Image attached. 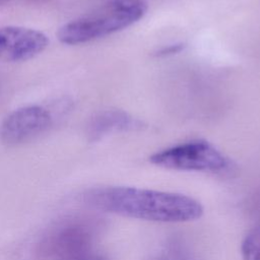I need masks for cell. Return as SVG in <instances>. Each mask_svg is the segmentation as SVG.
Segmentation results:
<instances>
[{
    "mask_svg": "<svg viewBox=\"0 0 260 260\" xmlns=\"http://www.w3.org/2000/svg\"><path fill=\"white\" fill-rule=\"evenodd\" d=\"M244 260H260V228L252 230L242 243Z\"/></svg>",
    "mask_w": 260,
    "mask_h": 260,
    "instance_id": "8",
    "label": "cell"
},
{
    "mask_svg": "<svg viewBox=\"0 0 260 260\" xmlns=\"http://www.w3.org/2000/svg\"><path fill=\"white\" fill-rule=\"evenodd\" d=\"M91 238L80 224H66L49 236L43 252L50 260H81L90 253Z\"/></svg>",
    "mask_w": 260,
    "mask_h": 260,
    "instance_id": "5",
    "label": "cell"
},
{
    "mask_svg": "<svg viewBox=\"0 0 260 260\" xmlns=\"http://www.w3.org/2000/svg\"><path fill=\"white\" fill-rule=\"evenodd\" d=\"M48 39L42 31L21 26L0 27V59L25 61L43 52Z\"/></svg>",
    "mask_w": 260,
    "mask_h": 260,
    "instance_id": "6",
    "label": "cell"
},
{
    "mask_svg": "<svg viewBox=\"0 0 260 260\" xmlns=\"http://www.w3.org/2000/svg\"><path fill=\"white\" fill-rule=\"evenodd\" d=\"M184 48L183 44H174V45H170L168 47H164L161 49H159L156 52V56H166V55H171L174 53H179L180 51H182Z\"/></svg>",
    "mask_w": 260,
    "mask_h": 260,
    "instance_id": "9",
    "label": "cell"
},
{
    "mask_svg": "<svg viewBox=\"0 0 260 260\" xmlns=\"http://www.w3.org/2000/svg\"><path fill=\"white\" fill-rule=\"evenodd\" d=\"M83 201L90 207L125 217L158 222L195 220L202 205L184 194L126 186H107L87 190Z\"/></svg>",
    "mask_w": 260,
    "mask_h": 260,
    "instance_id": "1",
    "label": "cell"
},
{
    "mask_svg": "<svg viewBox=\"0 0 260 260\" xmlns=\"http://www.w3.org/2000/svg\"><path fill=\"white\" fill-rule=\"evenodd\" d=\"M146 10L143 0H109L94 11L61 26L58 38L68 45L87 43L132 25Z\"/></svg>",
    "mask_w": 260,
    "mask_h": 260,
    "instance_id": "2",
    "label": "cell"
},
{
    "mask_svg": "<svg viewBox=\"0 0 260 260\" xmlns=\"http://www.w3.org/2000/svg\"><path fill=\"white\" fill-rule=\"evenodd\" d=\"M140 124L132 117L120 110H106L95 114L87 125V134L90 139L101 137L117 131L134 129Z\"/></svg>",
    "mask_w": 260,
    "mask_h": 260,
    "instance_id": "7",
    "label": "cell"
},
{
    "mask_svg": "<svg viewBox=\"0 0 260 260\" xmlns=\"http://www.w3.org/2000/svg\"><path fill=\"white\" fill-rule=\"evenodd\" d=\"M50 113L40 106H26L11 112L0 124V142L15 145L44 132L51 124Z\"/></svg>",
    "mask_w": 260,
    "mask_h": 260,
    "instance_id": "4",
    "label": "cell"
},
{
    "mask_svg": "<svg viewBox=\"0 0 260 260\" xmlns=\"http://www.w3.org/2000/svg\"><path fill=\"white\" fill-rule=\"evenodd\" d=\"M81 260H103V259H102V258H100L99 256L93 255V254H89L88 256L84 257V258H83V259H81Z\"/></svg>",
    "mask_w": 260,
    "mask_h": 260,
    "instance_id": "10",
    "label": "cell"
},
{
    "mask_svg": "<svg viewBox=\"0 0 260 260\" xmlns=\"http://www.w3.org/2000/svg\"><path fill=\"white\" fill-rule=\"evenodd\" d=\"M149 161L176 171L220 172L229 167V159L204 140H193L155 152L149 157Z\"/></svg>",
    "mask_w": 260,
    "mask_h": 260,
    "instance_id": "3",
    "label": "cell"
}]
</instances>
